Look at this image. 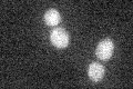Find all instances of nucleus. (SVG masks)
I'll use <instances>...</instances> for the list:
<instances>
[{"mask_svg": "<svg viewBox=\"0 0 133 89\" xmlns=\"http://www.w3.org/2000/svg\"><path fill=\"white\" fill-rule=\"evenodd\" d=\"M88 75H89L91 80H93V81H99V80H101L103 78V76H104V67L102 65H100V63L92 62L89 66Z\"/></svg>", "mask_w": 133, "mask_h": 89, "instance_id": "7ed1b4c3", "label": "nucleus"}, {"mask_svg": "<svg viewBox=\"0 0 133 89\" xmlns=\"http://www.w3.org/2000/svg\"><path fill=\"white\" fill-rule=\"evenodd\" d=\"M113 51H114L113 41L111 39H104L99 42L95 54H97V57L101 59V60H108V59L111 58Z\"/></svg>", "mask_w": 133, "mask_h": 89, "instance_id": "f03ea898", "label": "nucleus"}, {"mask_svg": "<svg viewBox=\"0 0 133 89\" xmlns=\"http://www.w3.org/2000/svg\"><path fill=\"white\" fill-rule=\"evenodd\" d=\"M44 21L48 26H57L61 21V16L57 10L49 9L44 15Z\"/></svg>", "mask_w": 133, "mask_h": 89, "instance_id": "20e7f679", "label": "nucleus"}, {"mask_svg": "<svg viewBox=\"0 0 133 89\" xmlns=\"http://www.w3.org/2000/svg\"><path fill=\"white\" fill-rule=\"evenodd\" d=\"M50 40L56 47L64 48L69 44V33L62 28H56L50 33Z\"/></svg>", "mask_w": 133, "mask_h": 89, "instance_id": "f257e3e1", "label": "nucleus"}]
</instances>
